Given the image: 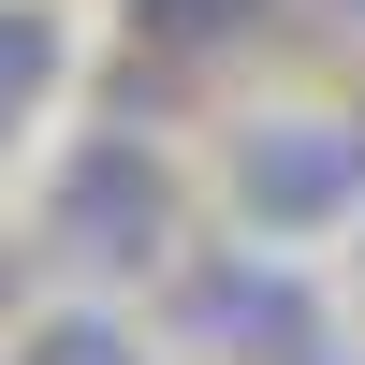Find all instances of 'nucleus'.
<instances>
[{"instance_id": "obj_9", "label": "nucleus", "mask_w": 365, "mask_h": 365, "mask_svg": "<svg viewBox=\"0 0 365 365\" xmlns=\"http://www.w3.org/2000/svg\"><path fill=\"white\" fill-rule=\"evenodd\" d=\"M307 365H336V351H307Z\"/></svg>"}, {"instance_id": "obj_4", "label": "nucleus", "mask_w": 365, "mask_h": 365, "mask_svg": "<svg viewBox=\"0 0 365 365\" xmlns=\"http://www.w3.org/2000/svg\"><path fill=\"white\" fill-rule=\"evenodd\" d=\"M263 15H278V0H132V44H161V58H220V44H249Z\"/></svg>"}, {"instance_id": "obj_6", "label": "nucleus", "mask_w": 365, "mask_h": 365, "mask_svg": "<svg viewBox=\"0 0 365 365\" xmlns=\"http://www.w3.org/2000/svg\"><path fill=\"white\" fill-rule=\"evenodd\" d=\"M15 365H146V336H132L117 307H58V322L15 336Z\"/></svg>"}, {"instance_id": "obj_8", "label": "nucleus", "mask_w": 365, "mask_h": 365, "mask_svg": "<svg viewBox=\"0 0 365 365\" xmlns=\"http://www.w3.org/2000/svg\"><path fill=\"white\" fill-rule=\"evenodd\" d=\"M351 146H365V117H351Z\"/></svg>"}, {"instance_id": "obj_5", "label": "nucleus", "mask_w": 365, "mask_h": 365, "mask_svg": "<svg viewBox=\"0 0 365 365\" xmlns=\"http://www.w3.org/2000/svg\"><path fill=\"white\" fill-rule=\"evenodd\" d=\"M44 88H58V15H44V0H0V146L29 132Z\"/></svg>"}, {"instance_id": "obj_7", "label": "nucleus", "mask_w": 365, "mask_h": 365, "mask_svg": "<svg viewBox=\"0 0 365 365\" xmlns=\"http://www.w3.org/2000/svg\"><path fill=\"white\" fill-rule=\"evenodd\" d=\"M336 15H351V29H365V0H336Z\"/></svg>"}, {"instance_id": "obj_3", "label": "nucleus", "mask_w": 365, "mask_h": 365, "mask_svg": "<svg viewBox=\"0 0 365 365\" xmlns=\"http://www.w3.org/2000/svg\"><path fill=\"white\" fill-rule=\"evenodd\" d=\"M175 322H190L205 351H234V365H307V351H322V292L292 278L278 249L190 263V278H175Z\"/></svg>"}, {"instance_id": "obj_1", "label": "nucleus", "mask_w": 365, "mask_h": 365, "mask_svg": "<svg viewBox=\"0 0 365 365\" xmlns=\"http://www.w3.org/2000/svg\"><path fill=\"white\" fill-rule=\"evenodd\" d=\"M44 249L73 263V278H146V263H175V175L146 132H88L73 161H58L44 190Z\"/></svg>"}, {"instance_id": "obj_2", "label": "nucleus", "mask_w": 365, "mask_h": 365, "mask_svg": "<svg viewBox=\"0 0 365 365\" xmlns=\"http://www.w3.org/2000/svg\"><path fill=\"white\" fill-rule=\"evenodd\" d=\"M351 190H365L351 117H249V132H234V205H249L263 234H322V220H351Z\"/></svg>"}]
</instances>
